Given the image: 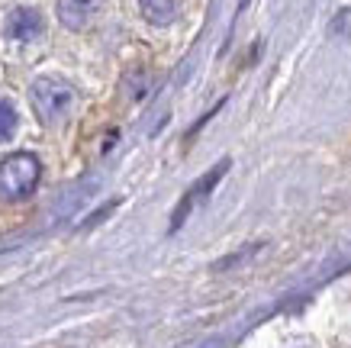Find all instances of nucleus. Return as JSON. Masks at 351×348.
<instances>
[{
    "label": "nucleus",
    "mask_w": 351,
    "mask_h": 348,
    "mask_svg": "<svg viewBox=\"0 0 351 348\" xmlns=\"http://www.w3.org/2000/svg\"><path fill=\"white\" fill-rule=\"evenodd\" d=\"M75 97L77 91L64 78H55V74H43V78H36L29 87V100H32V110L36 116L43 119L45 126H55V123H62L64 116L71 113V106H75Z\"/></svg>",
    "instance_id": "1"
},
{
    "label": "nucleus",
    "mask_w": 351,
    "mask_h": 348,
    "mask_svg": "<svg viewBox=\"0 0 351 348\" xmlns=\"http://www.w3.org/2000/svg\"><path fill=\"white\" fill-rule=\"evenodd\" d=\"M43 181V165L29 152H16L10 159L0 161V200L20 203L26 200L32 190Z\"/></svg>",
    "instance_id": "2"
},
{
    "label": "nucleus",
    "mask_w": 351,
    "mask_h": 348,
    "mask_svg": "<svg viewBox=\"0 0 351 348\" xmlns=\"http://www.w3.org/2000/svg\"><path fill=\"white\" fill-rule=\"evenodd\" d=\"M45 32V20L39 10H32V7H16V10L7 13V20H3V36L16 45H29L36 43L39 36Z\"/></svg>",
    "instance_id": "3"
},
{
    "label": "nucleus",
    "mask_w": 351,
    "mask_h": 348,
    "mask_svg": "<svg viewBox=\"0 0 351 348\" xmlns=\"http://www.w3.org/2000/svg\"><path fill=\"white\" fill-rule=\"evenodd\" d=\"M104 7V0H58V20L64 30H87L97 20V13Z\"/></svg>",
    "instance_id": "4"
},
{
    "label": "nucleus",
    "mask_w": 351,
    "mask_h": 348,
    "mask_svg": "<svg viewBox=\"0 0 351 348\" xmlns=\"http://www.w3.org/2000/svg\"><path fill=\"white\" fill-rule=\"evenodd\" d=\"M226 168H229V161H219V165H216L213 171H206V178H200L191 190H187V194H184L181 207H178V213H174V220H171V229H178L184 216H187V213L193 210V203H197V200L203 197V194H210V190H213L216 184H219V178H223V171H226Z\"/></svg>",
    "instance_id": "5"
},
{
    "label": "nucleus",
    "mask_w": 351,
    "mask_h": 348,
    "mask_svg": "<svg viewBox=\"0 0 351 348\" xmlns=\"http://www.w3.org/2000/svg\"><path fill=\"white\" fill-rule=\"evenodd\" d=\"M138 10L155 26H168L181 13V0H138Z\"/></svg>",
    "instance_id": "6"
},
{
    "label": "nucleus",
    "mask_w": 351,
    "mask_h": 348,
    "mask_svg": "<svg viewBox=\"0 0 351 348\" xmlns=\"http://www.w3.org/2000/svg\"><path fill=\"white\" fill-rule=\"evenodd\" d=\"M16 126H20V116H16V106L10 100H0V146L10 142L16 136Z\"/></svg>",
    "instance_id": "7"
}]
</instances>
